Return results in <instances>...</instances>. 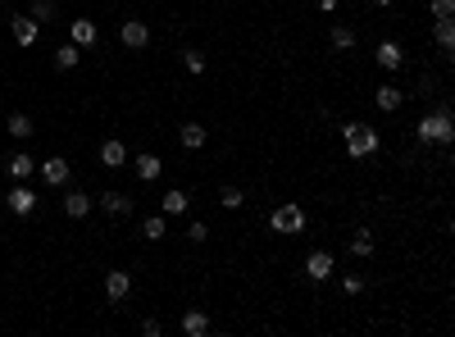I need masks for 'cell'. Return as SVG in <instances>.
Instances as JSON below:
<instances>
[{
    "mask_svg": "<svg viewBox=\"0 0 455 337\" xmlns=\"http://www.w3.org/2000/svg\"><path fill=\"white\" fill-rule=\"evenodd\" d=\"M5 205H9V215H32L37 210V191L27 187V182H18V187L5 196Z\"/></svg>",
    "mask_w": 455,
    "mask_h": 337,
    "instance_id": "7",
    "label": "cell"
},
{
    "mask_svg": "<svg viewBox=\"0 0 455 337\" xmlns=\"http://www.w3.org/2000/svg\"><path fill=\"white\" fill-rule=\"evenodd\" d=\"M101 165H105V169H119V165H128V146H123L119 137L101 141Z\"/></svg>",
    "mask_w": 455,
    "mask_h": 337,
    "instance_id": "14",
    "label": "cell"
},
{
    "mask_svg": "<svg viewBox=\"0 0 455 337\" xmlns=\"http://www.w3.org/2000/svg\"><path fill=\"white\" fill-rule=\"evenodd\" d=\"M269 228H274V233H283V237L305 233V210L296 205V201H287V205H278L274 215H269Z\"/></svg>",
    "mask_w": 455,
    "mask_h": 337,
    "instance_id": "3",
    "label": "cell"
},
{
    "mask_svg": "<svg viewBox=\"0 0 455 337\" xmlns=\"http://www.w3.org/2000/svg\"><path fill=\"white\" fill-rule=\"evenodd\" d=\"M5 132H9V137H18V141H27V137H32V132H37V123L27 119L23 110H14V114H9V119H5Z\"/></svg>",
    "mask_w": 455,
    "mask_h": 337,
    "instance_id": "16",
    "label": "cell"
},
{
    "mask_svg": "<svg viewBox=\"0 0 455 337\" xmlns=\"http://www.w3.org/2000/svg\"><path fill=\"white\" fill-rule=\"evenodd\" d=\"M178 141L187 151H200L210 141V128H205V123H182V128H178Z\"/></svg>",
    "mask_w": 455,
    "mask_h": 337,
    "instance_id": "15",
    "label": "cell"
},
{
    "mask_svg": "<svg viewBox=\"0 0 455 337\" xmlns=\"http://www.w3.org/2000/svg\"><path fill=\"white\" fill-rule=\"evenodd\" d=\"M9 32H14L18 46H37V37H41V23H37L32 14H14V18H9Z\"/></svg>",
    "mask_w": 455,
    "mask_h": 337,
    "instance_id": "5",
    "label": "cell"
},
{
    "mask_svg": "<svg viewBox=\"0 0 455 337\" xmlns=\"http://www.w3.org/2000/svg\"><path fill=\"white\" fill-rule=\"evenodd\" d=\"M128 292H132V274H123V269H110V274H105V296L119 305V301H128Z\"/></svg>",
    "mask_w": 455,
    "mask_h": 337,
    "instance_id": "8",
    "label": "cell"
},
{
    "mask_svg": "<svg viewBox=\"0 0 455 337\" xmlns=\"http://www.w3.org/2000/svg\"><path fill=\"white\" fill-rule=\"evenodd\" d=\"M182 333H187V337H205L210 333V314L205 310H187V314H182Z\"/></svg>",
    "mask_w": 455,
    "mask_h": 337,
    "instance_id": "19",
    "label": "cell"
},
{
    "mask_svg": "<svg viewBox=\"0 0 455 337\" xmlns=\"http://www.w3.org/2000/svg\"><path fill=\"white\" fill-rule=\"evenodd\" d=\"M101 210L114 215V219H128L137 205H132V196H123V191H101Z\"/></svg>",
    "mask_w": 455,
    "mask_h": 337,
    "instance_id": "9",
    "label": "cell"
},
{
    "mask_svg": "<svg viewBox=\"0 0 455 337\" xmlns=\"http://www.w3.org/2000/svg\"><path fill=\"white\" fill-rule=\"evenodd\" d=\"M342 287H346L351 296H360V292H364V278H360V274H346V278H342Z\"/></svg>",
    "mask_w": 455,
    "mask_h": 337,
    "instance_id": "31",
    "label": "cell"
},
{
    "mask_svg": "<svg viewBox=\"0 0 455 337\" xmlns=\"http://www.w3.org/2000/svg\"><path fill=\"white\" fill-rule=\"evenodd\" d=\"M305 278H309V283H323V278H333V251H309V255H305Z\"/></svg>",
    "mask_w": 455,
    "mask_h": 337,
    "instance_id": "6",
    "label": "cell"
},
{
    "mask_svg": "<svg viewBox=\"0 0 455 337\" xmlns=\"http://www.w3.org/2000/svg\"><path fill=\"white\" fill-rule=\"evenodd\" d=\"M41 178L51 182V187H64V182H69V160H64V155L41 160Z\"/></svg>",
    "mask_w": 455,
    "mask_h": 337,
    "instance_id": "12",
    "label": "cell"
},
{
    "mask_svg": "<svg viewBox=\"0 0 455 337\" xmlns=\"http://www.w3.org/2000/svg\"><path fill=\"white\" fill-rule=\"evenodd\" d=\"M373 60L383 64L387 73H396L405 64V51H401V42H378V51H373Z\"/></svg>",
    "mask_w": 455,
    "mask_h": 337,
    "instance_id": "10",
    "label": "cell"
},
{
    "mask_svg": "<svg viewBox=\"0 0 455 337\" xmlns=\"http://www.w3.org/2000/svg\"><path fill=\"white\" fill-rule=\"evenodd\" d=\"M401 101H405L401 87H378V91H373V105H378L383 114H396V110H401Z\"/></svg>",
    "mask_w": 455,
    "mask_h": 337,
    "instance_id": "17",
    "label": "cell"
},
{
    "mask_svg": "<svg viewBox=\"0 0 455 337\" xmlns=\"http://www.w3.org/2000/svg\"><path fill=\"white\" fill-rule=\"evenodd\" d=\"M182 64H187L191 73H210V60H205V51H196V46H187V51H182Z\"/></svg>",
    "mask_w": 455,
    "mask_h": 337,
    "instance_id": "27",
    "label": "cell"
},
{
    "mask_svg": "<svg viewBox=\"0 0 455 337\" xmlns=\"http://www.w3.org/2000/svg\"><path fill=\"white\" fill-rule=\"evenodd\" d=\"M91 205H96L91 191H64V215H69V219H86V215H91Z\"/></svg>",
    "mask_w": 455,
    "mask_h": 337,
    "instance_id": "11",
    "label": "cell"
},
{
    "mask_svg": "<svg viewBox=\"0 0 455 337\" xmlns=\"http://www.w3.org/2000/svg\"><path fill=\"white\" fill-rule=\"evenodd\" d=\"M187 205H191V196H187V191H178V187H169V191H164V196H160V215H187Z\"/></svg>",
    "mask_w": 455,
    "mask_h": 337,
    "instance_id": "13",
    "label": "cell"
},
{
    "mask_svg": "<svg viewBox=\"0 0 455 337\" xmlns=\"http://www.w3.org/2000/svg\"><path fill=\"white\" fill-rule=\"evenodd\" d=\"M351 255L355 260H369L373 255V233H364V228H360V233L351 237Z\"/></svg>",
    "mask_w": 455,
    "mask_h": 337,
    "instance_id": "26",
    "label": "cell"
},
{
    "mask_svg": "<svg viewBox=\"0 0 455 337\" xmlns=\"http://www.w3.org/2000/svg\"><path fill=\"white\" fill-rule=\"evenodd\" d=\"M141 333H146V337H160L164 324H160V319H141Z\"/></svg>",
    "mask_w": 455,
    "mask_h": 337,
    "instance_id": "33",
    "label": "cell"
},
{
    "mask_svg": "<svg viewBox=\"0 0 455 337\" xmlns=\"http://www.w3.org/2000/svg\"><path fill=\"white\" fill-rule=\"evenodd\" d=\"M373 5H378V9H387V5H392V0H373Z\"/></svg>",
    "mask_w": 455,
    "mask_h": 337,
    "instance_id": "35",
    "label": "cell"
},
{
    "mask_svg": "<svg viewBox=\"0 0 455 337\" xmlns=\"http://www.w3.org/2000/svg\"><path fill=\"white\" fill-rule=\"evenodd\" d=\"M119 42L128 46V51H146L150 46V27L141 23V18H128V23L119 27Z\"/></svg>",
    "mask_w": 455,
    "mask_h": 337,
    "instance_id": "4",
    "label": "cell"
},
{
    "mask_svg": "<svg viewBox=\"0 0 455 337\" xmlns=\"http://www.w3.org/2000/svg\"><path fill=\"white\" fill-rule=\"evenodd\" d=\"M187 242H210V224H200V219H196V224H187Z\"/></svg>",
    "mask_w": 455,
    "mask_h": 337,
    "instance_id": "30",
    "label": "cell"
},
{
    "mask_svg": "<svg viewBox=\"0 0 455 337\" xmlns=\"http://www.w3.org/2000/svg\"><path fill=\"white\" fill-rule=\"evenodd\" d=\"M77 60H82V46H60V51H55V69L60 73H69V69H77Z\"/></svg>",
    "mask_w": 455,
    "mask_h": 337,
    "instance_id": "22",
    "label": "cell"
},
{
    "mask_svg": "<svg viewBox=\"0 0 455 337\" xmlns=\"http://www.w3.org/2000/svg\"><path fill=\"white\" fill-rule=\"evenodd\" d=\"M69 32H73V46H82V51H86V46H96V23H91V18H73Z\"/></svg>",
    "mask_w": 455,
    "mask_h": 337,
    "instance_id": "21",
    "label": "cell"
},
{
    "mask_svg": "<svg viewBox=\"0 0 455 337\" xmlns=\"http://www.w3.org/2000/svg\"><path fill=\"white\" fill-rule=\"evenodd\" d=\"M432 42H437L442 51H455V23H451V18H437V27H432Z\"/></svg>",
    "mask_w": 455,
    "mask_h": 337,
    "instance_id": "24",
    "label": "cell"
},
{
    "mask_svg": "<svg viewBox=\"0 0 455 337\" xmlns=\"http://www.w3.org/2000/svg\"><path fill=\"white\" fill-rule=\"evenodd\" d=\"M319 9H323V14H333V9H337V0H319Z\"/></svg>",
    "mask_w": 455,
    "mask_h": 337,
    "instance_id": "34",
    "label": "cell"
},
{
    "mask_svg": "<svg viewBox=\"0 0 455 337\" xmlns=\"http://www.w3.org/2000/svg\"><path fill=\"white\" fill-rule=\"evenodd\" d=\"M164 233H169V215H150V219H141V237H146V242H160Z\"/></svg>",
    "mask_w": 455,
    "mask_h": 337,
    "instance_id": "23",
    "label": "cell"
},
{
    "mask_svg": "<svg viewBox=\"0 0 455 337\" xmlns=\"http://www.w3.org/2000/svg\"><path fill=\"white\" fill-rule=\"evenodd\" d=\"M160 155H137V178H146V182H155L160 178Z\"/></svg>",
    "mask_w": 455,
    "mask_h": 337,
    "instance_id": "28",
    "label": "cell"
},
{
    "mask_svg": "<svg viewBox=\"0 0 455 337\" xmlns=\"http://www.w3.org/2000/svg\"><path fill=\"white\" fill-rule=\"evenodd\" d=\"M32 169H37V160L27 155V151L9 155V178H14V182H27V178H32Z\"/></svg>",
    "mask_w": 455,
    "mask_h": 337,
    "instance_id": "18",
    "label": "cell"
},
{
    "mask_svg": "<svg viewBox=\"0 0 455 337\" xmlns=\"http://www.w3.org/2000/svg\"><path fill=\"white\" fill-rule=\"evenodd\" d=\"M32 18L37 23H55V18H60L55 14V0H32Z\"/></svg>",
    "mask_w": 455,
    "mask_h": 337,
    "instance_id": "29",
    "label": "cell"
},
{
    "mask_svg": "<svg viewBox=\"0 0 455 337\" xmlns=\"http://www.w3.org/2000/svg\"><path fill=\"white\" fill-rule=\"evenodd\" d=\"M432 14H437V18H451L455 14V0H432Z\"/></svg>",
    "mask_w": 455,
    "mask_h": 337,
    "instance_id": "32",
    "label": "cell"
},
{
    "mask_svg": "<svg viewBox=\"0 0 455 337\" xmlns=\"http://www.w3.org/2000/svg\"><path fill=\"white\" fill-rule=\"evenodd\" d=\"M419 141L428 146V141H442V146H451V137H455V119H451V105H437L432 114H423L419 119Z\"/></svg>",
    "mask_w": 455,
    "mask_h": 337,
    "instance_id": "1",
    "label": "cell"
},
{
    "mask_svg": "<svg viewBox=\"0 0 455 337\" xmlns=\"http://www.w3.org/2000/svg\"><path fill=\"white\" fill-rule=\"evenodd\" d=\"M328 46H333V51H355V27L333 23V32H328Z\"/></svg>",
    "mask_w": 455,
    "mask_h": 337,
    "instance_id": "20",
    "label": "cell"
},
{
    "mask_svg": "<svg viewBox=\"0 0 455 337\" xmlns=\"http://www.w3.org/2000/svg\"><path fill=\"white\" fill-rule=\"evenodd\" d=\"M342 141H346V155L351 160H369L378 151V132L369 123H342Z\"/></svg>",
    "mask_w": 455,
    "mask_h": 337,
    "instance_id": "2",
    "label": "cell"
},
{
    "mask_svg": "<svg viewBox=\"0 0 455 337\" xmlns=\"http://www.w3.org/2000/svg\"><path fill=\"white\" fill-rule=\"evenodd\" d=\"M219 205H224V210H241V205H246V191L228 182V187H219Z\"/></svg>",
    "mask_w": 455,
    "mask_h": 337,
    "instance_id": "25",
    "label": "cell"
}]
</instances>
